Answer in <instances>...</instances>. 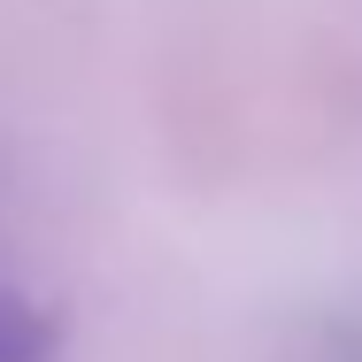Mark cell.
Instances as JSON below:
<instances>
[{
    "label": "cell",
    "mask_w": 362,
    "mask_h": 362,
    "mask_svg": "<svg viewBox=\"0 0 362 362\" xmlns=\"http://www.w3.org/2000/svg\"><path fill=\"white\" fill-rule=\"evenodd\" d=\"M0 362H62V332L39 300L0 286Z\"/></svg>",
    "instance_id": "6da1fadb"
}]
</instances>
